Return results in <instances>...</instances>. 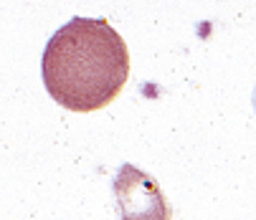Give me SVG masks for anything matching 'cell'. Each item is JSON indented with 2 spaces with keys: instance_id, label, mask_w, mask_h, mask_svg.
Listing matches in <instances>:
<instances>
[{
  "instance_id": "1",
  "label": "cell",
  "mask_w": 256,
  "mask_h": 220,
  "mask_svg": "<svg viewBox=\"0 0 256 220\" xmlns=\"http://www.w3.org/2000/svg\"><path fill=\"white\" fill-rule=\"evenodd\" d=\"M41 76L48 96L68 112H99L130 79V51L104 18H71L44 48Z\"/></svg>"
},
{
  "instance_id": "2",
  "label": "cell",
  "mask_w": 256,
  "mask_h": 220,
  "mask_svg": "<svg viewBox=\"0 0 256 220\" xmlns=\"http://www.w3.org/2000/svg\"><path fill=\"white\" fill-rule=\"evenodd\" d=\"M114 195L124 220H168L172 215L158 182L134 165L120 167L114 180Z\"/></svg>"
}]
</instances>
